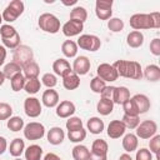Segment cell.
Instances as JSON below:
<instances>
[{
  "mask_svg": "<svg viewBox=\"0 0 160 160\" xmlns=\"http://www.w3.org/2000/svg\"><path fill=\"white\" fill-rule=\"evenodd\" d=\"M114 69L116 70L119 76L140 80L142 78V69L141 65L138 61H130V60H116L112 64Z\"/></svg>",
  "mask_w": 160,
  "mask_h": 160,
  "instance_id": "6da1fadb",
  "label": "cell"
},
{
  "mask_svg": "<svg viewBox=\"0 0 160 160\" xmlns=\"http://www.w3.org/2000/svg\"><path fill=\"white\" fill-rule=\"evenodd\" d=\"M39 28L45 31V32H50V34H56L60 30V20L50 12H44L39 16L38 20Z\"/></svg>",
  "mask_w": 160,
  "mask_h": 160,
  "instance_id": "7a4b0ae2",
  "label": "cell"
},
{
  "mask_svg": "<svg viewBox=\"0 0 160 160\" xmlns=\"http://www.w3.org/2000/svg\"><path fill=\"white\" fill-rule=\"evenodd\" d=\"M22 12H24V2L21 0H12L5 8V10L1 14V16H2V20L8 21V22H12Z\"/></svg>",
  "mask_w": 160,
  "mask_h": 160,
  "instance_id": "3957f363",
  "label": "cell"
},
{
  "mask_svg": "<svg viewBox=\"0 0 160 160\" xmlns=\"http://www.w3.org/2000/svg\"><path fill=\"white\" fill-rule=\"evenodd\" d=\"M34 52L32 49L26 46V45H19L16 49H14L12 52V61L19 64L21 68L25 66L26 64L34 61Z\"/></svg>",
  "mask_w": 160,
  "mask_h": 160,
  "instance_id": "277c9868",
  "label": "cell"
},
{
  "mask_svg": "<svg viewBox=\"0 0 160 160\" xmlns=\"http://www.w3.org/2000/svg\"><path fill=\"white\" fill-rule=\"evenodd\" d=\"M76 45L82 49V50H88V51H96L100 49L101 46V41L96 35H90V34H84L80 35L78 39Z\"/></svg>",
  "mask_w": 160,
  "mask_h": 160,
  "instance_id": "5b68a950",
  "label": "cell"
},
{
  "mask_svg": "<svg viewBox=\"0 0 160 160\" xmlns=\"http://www.w3.org/2000/svg\"><path fill=\"white\" fill-rule=\"evenodd\" d=\"M130 26L136 31L145 29H154L150 14H134L130 18Z\"/></svg>",
  "mask_w": 160,
  "mask_h": 160,
  "instance_id": "8992f818",
  "label": "cell"
},
{
  "mask_svg": "<svg viewBox=\"0 0 160 160\" xmlns=\"http://www.w3.org/2000/svg\"><path fill=\"white\" fill-rule=\"evenodd\" d=\"M158 125L154 120H144L136 128V136L140 139H150L156 135Z\"/></svg>",
  "mask_w": 160,
  "mask_h": 160,
  "instance_id": "52a82bcc",
  "label": "cell"
},
{
  "mask_svg": "<svg viewBox=\"0 0 160 160\" xmlns=\"http://www.w3.org/2000/svg\"><path fill=\"white\" fill-rule=\"evenodd\" d=\"M45 135V126L40 122L31 121L24 126V136L28 140H39Z\"/></svg>",
  "mask_w": 160,
  "mask_h": 160,
  "instance_id": "ba28073f",
  "label": "cell"
},
{
  "mask_svg": "<svg viewBox=\"0 0 160 160\" xmlns=\"http://www.w3.org/2000/svg\"><path fill=\"white\" fill-rule=\"evenodd\" d=\"M96 74H98V78H100L105 82L106 81H109V82L115 81L119 78V75H118L116 70L114 69V66L110 65V64H108V62L100 64L98 66V69H96Z\"/></svg>",
  "mask_w": 160,
  "mask_h": 160,
  "instance_id": "9c48e42d",
  "label": "cell"
},
{
  "mask_svg": "<svg viewBox=\"0 0 160 160\" xmlns=\"http://www.w3.org/2000/svg\"><path fill=\"white\" fill-rule=\"evenodd\" d=\"M112 0H98L95 2V14L100 20H109L112 15Z\"/></svg>",
  "mask_w": 160,
  "mask_h": 160,
  "instance_id": "30bf717a",
  "label": "cell"
},
{
  "mask_svg": "<svg viewBox=\"0 0 160 160\" xmlns=\"http://www.w3.org/2000/svg\"><path fill=\"white\" fill-rule=\"evenodd\" d=\"M24 110H25V114L29 118H38L41 114V110H42L40 100L34 98V96L26 98L25 101H24Z\"/></svg>",
  "mask_w": 160,
  "mask_h": 160,
  "instance_id": "8fae6325",
  "label": "cell"
},
{
  "mask_svg": "<svg viewBox=\"0 0 160 160\" xmlns=\"http://www.w3.org/2000/svg\"><path fill=\"white\" fill-rule=\"evenodd\" d=\"M90 66H91V64H90L89 58L81 55V56H78L74 60V64H72L71 69H72V72H75L76 75L80 76V75H86L90 70Z\"/></svg>",
  "mask_w": 160,
  "mask_h": 160,
  "instance_id": "7c38bea8",
  "label": "cell"
},
{
  "mask_svg": "<svg viewBox=\"0 0 160 160\" xmlns=\"http://www.w3.org/2000/svg\"><path fill=\"white\" fill-rule=\"evenodd\" d=\"M61 30H62V34L68 38L76 36L84 30V24L79 22V21H75V20H69L62 25Z\"/></svg>",
  "mask_w": 160,
  "mask_h": 160,
  "instance_id": "4fadbf2b",
  "label": "cell"
},
{
  "mask_svg": "<svg viewBox=\"0 0 160 160\" xmlns=\"http://www.w3.org/2000/svg\"><path fill=\"white\" fill-rule=\"evenodd\" d=\"M75 105L74 102H71L70 100H64L60 101L56 106V115L61 119H69L70 116L74 115L75 112Z\"/></svg>",
  "mask_w": 160,
  "mask_h": 160,
  "instance_id": "5bb4252c",
  "label": "cell"
},
{
  "mask_svg": "<svg viewBox=\"0 0 160 160\" xmlns=\"http://www.w3.org/2000/svg\"><path fill=\"white\" fill-rule=\"evenodd\" d=\"M125 125L122 124L121 120H112L110 121V124L108 125V136L111 138V139H119L120 136H122L125 134Z\"/></svg>",
  "mask_w": 160,
  "mask_h": 160,
  "instance_id": "9a60e30c",
  "label": "cell"
},
{
  "mask_svg": "<svg viewBox=\"0 0 160 160\" xmlns=\"http://www.w3.org/2000/svg\"><path fill=\"white\" fill-rule=\"evenodd\" d=\"M52 70H54V72L58 76H61V78H64L68 74L72 72V69H71L69 61L65 60V59H58V60H55L54 64H52Z\"/></svg>",
  "mask_w": 160,
  "mask_h": 160,
  "instance_id": "2e32d148",
  "label": "cell"
},
{
  "mask_svg": "<svg viewBox=\"0 0 160 160\" xmlns=\"http://www.w3.org/2000/svg\"><path fill=\"white\" fill-rule=\"evenodd\" d=\"M46 138H48V141L51 145H60L65 139V132H64V130L61 128L54 126L48 131Z\"/></svg>",
  "mask_w": 160,
  "mask_h": 160,
  "instance_id": "e0dca14e",
  "label": "cell"
},
{
  "mask_svg": "<svg viewBox=\"0 0 160 160\" xmlns=\"http://www.w3.org/2000/svg\"><path fill=\"white\" fill-rule=\"evenodd\" d=\"M41 101H42V104L46 108H55V106H58V104H59V94H58V91L54 90V89L45 90L44 94H42Z\"/></svg>",
  "mask_w": 160,
  "mask_h": 160,
  "instance_id": "ac0fdd59",
  "label": "cell"
},
{
  "mask_svg": "<svg viewBox=\"0 0 160 160\" xmlns=\"http://www.w3.org/2000/svg\"><path fill=\"white\" fill-rule=\"evenodd\" d=\"M131 99H132V101H134V104H135V106H136V109L139 111V115L140 114H145L150 109V100H149V98L146 95L136 94Z\"/></svg>",
  "mask_w": 160,
  "mask_h": 160,
  "instance_id": "d6986e66",
  "label": "cell"
},
{
  "mask_svg": "<svg viewBox=\"0 0 160 160\" xmlns=\"http://www.w3.org/2000/svg\"><path fill=\"white\" fill-rule=\"evenodd\" d=\"M129 99H130V91H129L128 88H125V86H115L114 98H112V102L114 104L122 105Z\"/></svg>",
  "mask_w": 160,
  "mask_h": 160,
  "instance_id": "ffe728a7",
  "label": "cell"
},
{
  "mask_svg": "<svg viewBox=\"0 0 160 160\" xmlns=\"http://www.w3.org/2000/svg\"><path fill=\"white\" fill-rule=\"evenodd\" d=\"M86 128H88V130H89L91 134L98 135V134H101V132H102L105 125H104V121H102L100 118L94 116V118H90V119L88 120Z\"/></svg>",
  "mask_w": 160,
  "mask_h": 160,
  "instance_id": "44dd1931",
  "label": "cell"
},
{
  "mask_svg": "<svg viewBox=\"0 0 160 160\" xmlns=\"http://www.w3.org/2000/svg\"><path fill=\"white\" fill-rule=\"evenodd\" d=\"M142 76L148 80V81H151V82H155L158 80H160V68L158 65H148L145 69H144V72H142Z\"/></svg>",
  "mask_w": 160,
  "mask_h": 160,
  "instance_id": "7402d4cb",
  "label": "cell"
},
{
  "mask_svg": "<svg viewBox=\"0 0 160 160\" xmlns=\"http://www.w3.org/2000/svg\"><path fill=\"white\" fill-rule=\"evenodd\" d=\"M138 144H139V140H138V136L135 134H126L122 139V148L126 152H132L138 149Z\"/></svg>",
  "mask_w": 160,
  "mask_h": 160,
  "instance_id": "603a6c76",
  "label": "cell"
},
{
  "mask_svg": "<svg viewBox=\"0 0 160 160\" xmlns=\"http://www.w3.org/2000/svg\"><path fill=\"white\" fill-rule=\"evenodd\" d=\"M126 42L130 48H140L142 44H144V35L141 31H131L128 34V38H126Z\"/></svg>",
  "mask_w": 160,
  "mask_h": 160,
  "instance_id": "cb8c5ba5",
  "label": "cell"
},
{
  "mask_svg": "<svg viewBox=\"0 0 160 160\" xmlns=\"http://www.w3.org/2000/svg\"><path fill=\"white\" fill-rule=\"evenodd\" d=\"M62 85L66 90H75L80 85V78L75 72H70L62 78Z\"/></svg>",
  "mask_w": 160,
  "mask_h": 160,
  "instance_id": "d4e9b609",
  "label": "cell"
},
{
  "mask_svg": "<svg viewBox=\"0 0 160 160\" xmlns=\"http://www.w3.org/2000/svg\"><path fill=\"white\" fill-rule=\"evenodd\" d=\"M9 151H10V155H11V156L19 158V156L25 151V142H24V140L20 139V138L14 139V140L10 142Z\"/></svg>",
  "mask_w": 160,
  "mask_h": 160,
  "instance_id": "484cf974",
  "label": "cell"
},
{
  "mask_svg": "<svg viewBox=\"0 0 160 160\" xmlns=\"http://www.w3.org/2000/svg\"><path fill=\"white\" fill-rule=\"evenodd\" d=\"M24 152H25V160H41L42 156V149L36 144L29 145Z\"/></svg>",
  "mask_w": 160,
  "mask_h": 160,
  "instance_id": "4316f807",
  "label": "cell"
},
{
  "mask_svg": "<svg viewBox=\"0 0 160 160\" xmlns=\"http://www.w3.org/2000/svg\"><path fill=\"white\" fill-rule=\"evenodd\" d=\"M21 70L24 71L22 75L25 76V79H35L39 76V72H40V68L35 61L26 64L25 66L21 68Z\"/></svg>",
  "mask_w": 160,
  "mask_h": 160,
  "instance_id": "83f0119b",
  "label": "cell"
},
{
  "mask_svg": "<svg viewBox=\"0 0 160 160\" xmlns=\"http://www.w3.org/2000/svg\"><path fill=\"white\" fill-rule=\"evenodd\" d=\"M112 109H114V102H112L111 100H106V99H102V98H101V99L98 101V104H96V110H98V112H99L100 115H104V116L111 114V112H112Z\"/></svg>",
  "mask_w": 160,
  "mask_h": 160,
  "instance_id": "f1b7e54d",
  "label": "cell"
},
{
  "mask_svg": "<svg viewBox=\"0 0 160 160\" xmlns=\"http://www.w3.org/2000/svg\"><path fill=\"white\" fill-rule=\"evenodd\" d=\"M108 150H109V146H108V142L102 139H96L94 140L92 145H91V154H95V155H108Z\"/></svg>",
  "mask_w": 160,
  "mask_h": 160,
  "instance_id": "f546056e",
  "label": "cell"
},
{
  "mask_svg": "<svg viewBox=\"0 0 160 160\" xmlns=\"http://www.w3.org/2000/svg\"><path fill=\"white\" fill-rule=\"evenodd\" d=\"M61 51L66 58H75L78 54V45L72 40H65L61 45Z\"/></svg>",
  "mask_w": 160,
  "mask_h": 160,
  "instance_id": "4dcf8cb0",
  "label": "cell"
},
{
  "mask_svg": "<svg viewBox=\"0 0 160 160\" xmlns=\"http://www.w3.org/2000/svg\"><path fill=\"white\" fill-rule=\"evenodd\" d=\"M88 19V11L84 6H75L74 9H71L70 11V20H75L79 22H85V20Z\"/></svg>",
  "mask_w": 160,
  "mask_h": 160,
  "instance_id": "1f68e13d",
  "label": "cell"
},
{
  "mask_svg": "<svg viewBox=\"0 0 160 160\" xmlns=\"http://www.w3.org/2000/svg\"><path fill=\"white\" fill-rule=\"evenodd\" d=\"M72 158L74 160H89L90 150L85 145H76L72 149Z\"/></svg>",
  "mask_w": 160,
  "mask_h": 160,
  "instance_id": "d6a6232c",
  "label": "cell"
},
{
  "mask_svg": "<svg viewBox=\"0 0 160 160\" xmlns=\"http://www.w3.org/2000/svg\"><path fill=\"white\" fill-rule=\"evenodd\" d=\"M40 88H41V82H40V80L38 78H35V79H26L24 90L28 94L34 95V94H36L40 90Z\"/></svg>",
  "mask_w": 160,
  "mask_h": 160,
  "instance_id": "836d02e7",
  "label": "cell"
},
{
  "mask_svg": "<svg viewBox=\"0 0 160 160\" xmlns=\"http://www.w3.org/2000/svg\"><path fill=\"white\" fill-rule=\"evenodd\" d=\"M4 76H5V79H11V78H14L16 74H19V72H21V66L19 65V64H16V62H14V61H11V62H9V64H6L5 65V68H4Z\"/></svg>",
  "mask_w": 160,
  "mask_h": 160,
  "instance_id": "e575fe53",
  "label": "cell"
},
{
  "mask_svg": "<svg viewBox=\"0 0 160 160\" xmlns=\"http://www.w3.org/2000/svg\"><path fill=\"white\" fill-rule=\"evenodd\" d=\"M25 81H26V79H25V76L21 72H19L14 78H11L10 79V85H11L12 91H20V90H22L24 86H25Z\"/></svg>",
  "mask_w": 160,
  "mask_h": 160,
  "instance_id": "d590c367",
  "label": "cell"
},
{
  "mask_svg": "<svg viewBox=\"0 0 160 160\" xmlns=\"http://www.w3.org/2000/svg\"><path fill=\"white\" fill-rule=\"evenodd\" d=\"M24 126H25V125H24V120H22L20 116H11V118L8 120V128H9L11 131H14V132L22 130Z\"/></svg>",
  "mask_w": 160,
  "mask_h": 160,
  "instance_id": "8d00e7d4",
  "label": "cell"
},
{
  "mask_svg": "<svg viewBox=\"0 0 160 160\" xmlns=\"http://www.w3.org/2000/svg\"><path fill=\"white\" fill-rule=\"evenodd\" d=\"M68 138L71 142H81L86 138V130L84 128L74 131H68Z\"/></svg>",
  "mask_w": 160,
  "mask_h": 160,
  "instance_id": "74e56055",
  "label": "cell"
},
{
  "mask_svg": "<svg viewBox=\"0 0 160 160\" xmlns=\"http://www.w3.org/2000/svg\"><path fill=\"white\" fill-rule=\"evenodd\" d=\"M108 28L112 32H119L124 29V21L119 18H110L108 21Z\"/></svg>",
  "mask_w": 160,
  "mask_h": 160,
  "instance_id": "f35d334b",
  "label": "cell"
},
{
  "mask_svg": "<svg viewBox=\"0 0 160 160\" xmlns=\"http://www.w3.org/2000/svg\"><path fill=\"white\" fill-rule=\"evenodd\" d=\"M122 109H124V114L125 115H130V116H139V111L132 101V99L130 98L129 100H126L122 104Z\"/></svg>",
  "mask_w": 160,
  "mask_h": 160,
  "instance_id": "ab89813d",
  "label": "cell"
},
{
  "mask_svg": "<svg viewBox=\"0 0 160 160\" xmlns=\"http://www.w3.org/2000/svg\"><path fill=\"white\" fill-rule=\"evenodd\" d=\"M122 124L125 125L126 129H136L138 125L140 124V118L139 116H130V115H125L122 116Z\"/></svg>",
  "mask_w": 160,
  "mask_h": 160,
  "instance_id": "60d3db41",
  "label": "cell"
},
{
  "mask_svg": "<svg viewBox=\"0 0 160 160\" xmlns=\"http://www.w3.org/2000/svg\"><path fill=\"white\" fill-rule=\"evenodd\" d=\"M82 128V120L78 116H70L66 120V129L68 131H74V130H79Z\"/></svg>",
  "mask_w": 160,
  "mask_h": 160,
  "instance_id": "b9f144b4",
  "label": "cell"
},
{
  "mask_svg": "<svg viewBox=\"0 0 160 160\" xmlns=\"http://www.w3.org/2000/svg\"><path fill=\"white\" fill-rule=\"evenodd\" d=\"M105 86H106V82L102 81V80H101L100 78H98V76L92 78L91 81H90V89H91L95 94H101V91L105 89Z\"/></svg>",
  "mask_w": 160,
  "mask_h": 160,
  "instance_id": "7bdbcfd3",
  "label": "cell"
},
{
  "mask_svg": "<svg viewBox=\"0 0 160 160\" xmlns=\"http://www.w3.org/2000/svg\"><path fill=\"white\" fill-rule=\"evenodd\" d=\"M1 40H2L4 48H8V49H16L20 45V35H19V32H16L14 36H11L9 39H1Z\"/></svg>",
  "mask_w": 160,
  "mask_h": 160,
  "instance_id": "ee69618b",
  "label": "cell"
},
{
  "mask_svg": "<svg viewBox=\"0 0 160 160\" xmlns=\"http://www.w3.org/2000/svg\"><path fill=\"white\" fill-rule=\"evenodd\" d=\"M41 82H42L48 89H52L54 86H56V84H58V79H56V76H55L54 74H51V72H46V74L42 75V78H41Z\"/></svg>",
  "mask_w": 160,
  "mask_h": 160,
  "instance_id": "f6af8a7d",
  "label": "cell"
},
{
  "mask_svg": "<svg viewBox=\"0 0 160 160\" xmlns=\"http://www.w3.org/2000/svg\"><path fill=\"white\" fill-rule=\"evenodd\" d=\"M149 148H150V152L155 154L158 160H159V150H160V135H154L152 138H150L149 141Z\"/></svg>",
  "mask_w": 160,
  "mask_h": 160,
  "instance_id": "bcb514c9",
  "label": "cell"
},
{
  "mask_svg": "<svg viewBox=\"0 0 160 160\" xmlns=\"http://www.w3.org/2000/svg\"><path fill=\"white\" fill-rule=\"evenodd\" d=\"M16 32L18 31L15 30V28L11 26V25H9V24L0 26V36H1V39H9V38L14 36Z\"/></svg>",
  "mask_w": 160,
  "mask_h": 160,
  "instance_id": "7dc6e473",
  "label": "cell"
},
{
  "mask_svg": "<svg viewBox=\"0 0 160 160\" xmlns=\"http://www.w3.org/2000/svg\"><path fill=\"white\" fill-rule=\"evenodd\" d=\"M12 115V108L8 102H0V120H8Z\"/></svg>",
  "mask_w": 160,
  "mask_h": 160,
  "instance_id": "c3c4849f",
  "label": "cell"
},
{
  "mask_svg": "<svg viewBox=\"0 0 160 160\" xmlns=\"http://www.w3.org/2000/svg\"><path fill=\"white\" fill-rule=\"evenodd\" d=\"M135 160H152V154L150 152V150L141 148L140 150L136 151V156Z\"/></svg>",
  "mask_w": 160,
  "mask_h": 160,
  "instance_id": "681fc988",
  "label": "cell"
},
{
  "mask_svg": "<svg viewBox=\"0 0 160 160\" xmlns=\"http://www.w3.org/2000/svg\"><path fill=\"white\" fill-rule=\"evenodd\" d=\"M150 52L155 56H160V39L155 38L150 42Z\"/></svg>",
  "mask_w": 160,
  "mask_h": 160,
  "instance_id": "f907efd6",
  "label": "cell"
},
{
  "mask_svg": "<svg viewBox=\"0 0 160 160\" xmlns=\"http://www.w3.org/2000/svg\"><path fill=\"white\" fill-rule=\"evenodd\" d=\"M114 91H115V86H105V89L101 91V98L106 99V100H111L114 98Z\"/></svg>",
  "mask_w": 160,
  "mask_h": 160,
  "instance_id": "816d5d0a",
  "label": "cell"
},
{
  "mask_svg": "<svg viewBox=\"0 0 160 160\" xmlns=\"http://www.w3.org/2000/svg\"><path fill=\"white\" fill-rule=\"evenodd\" d=\"M150 18H151L154 29H159V28H160V14H159L158 11H155V12H150Z\"/></svg>",
  "mask_w": 160,
  "mask_h": 160,
  "instance_id": "f5cc1de1",
  "label": "cell"
},
{
  "mask_svg": "<svg viewBox=\"0 0 160 160\" xmlns=\"http://www.w3.org/2000/svg\"><path fill=\"white\" fill-rule=\"evenodd\" d=\"M6 149H8V141L5 138L0 136V155L4 154L6 151Z\"/></svg>",
  "mask_w": 160,
  "mask_h": 160,
  "instance_id": "db71d44e",
  "label": "cell"
},
{
  "mask_svg": "<svg viewBox=\"0 0 160 160\" xmlns=\"http://www.w3.org/2000/svg\"><path fill=\"white\" fill-rule=\"evenodd\" d=\"M6 59V49L4 48V45H0V66L5 62Z\"/></svg>",
  "mask_w": 160,
  "mask_h": 160,
  "instance_id": "11a10c76",
  "label": "cell"
},
{
  "mask_svg": "<svg viewBox=\"0 0 160 160\" xmlns=\"http://www.w3.org/2000/svg\"><path fill=\"white\" fill-rule=\"evenodd\" d=\"M89 160H108V155H95L90 152Z\"/></svg>",
  "mask_w": 160,
  "mask_h": 160,
  "instance_id": "9f6ffc18",
  "label": "cell"
},
{
  "mask_svg": "<svg viewBox=\"0 0 160 160\" xmlns=\"http://www.w3.org/2000/svg\"><path fill=\"white\" fill-rule=\"evenodd\" d=\"M42 160H61L56 154H54V152H48L45 156H44V159Z\"/></svg>",
  "mask_w": 160,
  "mask_h": 160,
  "instance_id": "6f0895ef",
  "label": "cell"
},
{
  "mask_svg": "<svg viewBox=\"0 0 160 160\" xmlns=\"http://www.w3.org/2000/svg\"><path fill=\"white\" fill-rule=\"evenodd\" d=\"M119 160H132V158L129 154H122V155H120Z\"/></svg>",
  "mask_w": 160,
  "mask_h": 160,
  "instance_id": "680465c9",
  "label": "cell"
},
{
  "mask_svg": "<svg viewBox=\"0 0 160 160\" xmlns=\"http://www.w3.org/2000/svg\"><path fill=\"white\" fill-rule=\"evenodd\" d=\"M4 81H5V76H4V72H2V71H0V86L4 84Z\"/></svg>",
  "mask_w": 160,
  "mask_h": 160,
  "instance_id": "91938a15",
  "label": "cell"
},
{
  "mask_svg": "<svg viewBox=\"0 0 160 160\" xmlns=\"http://www.w3.org/2000/svg\"><path fill=\"white\" fill-rule=\"evenodd\" d=\"M64 5H75L76 4V0H71V1H62Z\"/></svg>",
  "mask_w": 160,
  "mask_h": 160,
  "instance_id": "94428289",
  "label": "cell"
},
{
  "mask_svg": "<svg viewBox=\"0 0 160 160\" xmlns=\"http://www.w3.org/2000/svg\"><path fill=\"white\" fill-rule=\"evenodd\" d=\"M1 21H2V16H1V14H0V24H1Z\"/></svg>",
  "mask_w": 160,
  "mask_h": 160,
  "instance_id": "6125c7cd",
  "label": "cell"
},
{
  "mask_svg": "<svg viewBox=\"0 0 160 160\" xmlns=\"http://www.w3.org/2000/svg\"><path fill=\"white\" fill-rule=\"evenodd\" d=\"M14 160H22V159H20V158H15Z\"/></svg>",
  "mask_w": 160,
  "mask_h": 160,
  "instance_id": "be15d7a7",
  "label": "cell"
}]
</instances>
